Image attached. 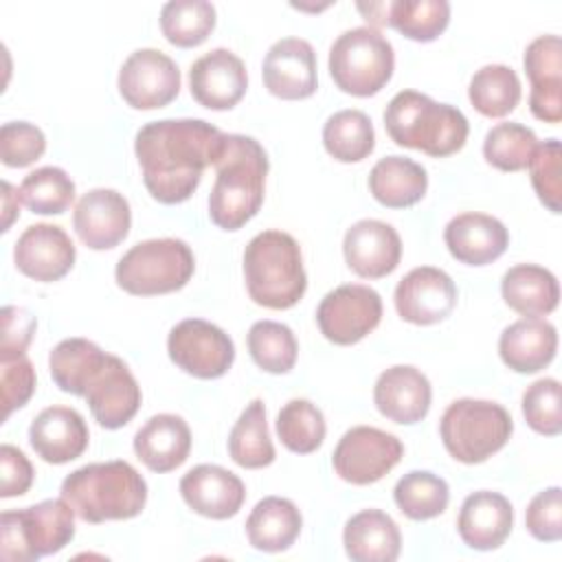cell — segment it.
I'll list each match as a JSON object with an SVG mask.
<instances>
[{
  "label": "cell",
  "mask_w": 562,
  "mask_h": 562,
  "mask_svg": "<svg viewBox=\"0 0 562 562\" xmlns=\"http://www.w3.org/2000/svg\"><path fill=\"white\" fill-rule=\"evenodd\" d=\"M525 525L540 542H558L562 538V490L558 485L538 492L529 501Z\"/></svg>",
  "instance_id": "obj_47"
},
{
  "label": "cell",
  "mask_w": 562,
  "mask_h": 562,
  "mask_svg": "<svg viewBox=\"0 0 562 562\" xmlns=\"http://www.w3.org/2000/svg\"><path fill=\"white\" fill-rule=\"evenodd\" d=\"M538 147V138L533 130L520 123H498L494 125L483 140L485 160L501 171H520L527 169L533 151Z\"/></svg>",
  "instance_id": "obj_43"
},
{
  "label": "cell",
  "mask_w": 562,
  "mask_h": 562,
  "mask_svg": "<svg viewBox=\"0 0 562 562\" xmlns=\"http://www.w3.org/2000/svg\"><path fill=\"white\" fill-rule=\"evenodd\" d=\"M303 527L299 507L290 498L266 496L246 518V536L252 549L279 553L294 544Z\"/></svg>",
  "instance_id": "obj_31"
},
{
  "label": "cell",
  "mask_w": 562,
  "mask_h": 562,
  "mask_svg": "<svg viewBox=\"0 0 562 562\" xmlns=\"http://www.w3.org/2000/svg\"><path fill=\"white\" fill-rule=\"evenodd\" d=\"M0 386H2V419L15 408H22L35 391V369L26 353L0 360Z\"/></svg>",
  "instance_id": "obj_48"
},
{
  "label": "cell",
  "mask_w": 562,
  "mask_h": 562,
  "mask_svg": "<svg viewBox=\"0 0 562 562\" xmlns=\"http://www.w3.org/2000/svg\"><path fill=\"white\" fill-rule=\"evenodd\" d=\"M443 241L450 255L468 266L496 261L509 244L505 224L485 213H461L446 224Z\"/></svg>",
  "instance_id": "obj_26"
},
{
  "label": "cell",
  "mask_w": 562,
  "mask_h": 562,
  "mask_svg": "<svg viewBox=\"0 0 562 562\" xmlns=\"http://www.w3.org/2000/svg\"><path fill=\"white\" fill-rule=\"evenodd\" d=\"M450 22V4L446 0H391L382 7V26L397 29L413 42L437 40Z\"/></svg>",
  "instance_id": "obj_35"
},
{
  "label": "cell",
  "mask_w": 562,
  "mask_h": 562,
  "mask_svg": "<svg viewBox=\"0 0 562 562\" xmlns=\"http://www.w3.org/2000/svg\"><path fill=\"white\" fill-rule=\"evenodd\" d=\"M211 167H215L217 176L209 195V217L224 231H237L263 204L266 149L252 136L222 132Z\"/></svg>",
  "instance_id": "obj_2"
},
{
  "label": "cell",
  "mask_w": 562,
  "mask_h": 562,
  "mask_svg": "<svg viewBox=\"0 0 562 562\" xmlns=\"http://www.w3.org/2000/svg\"><path fill=\"white\" fill-rule=\"evenodd\" d=\"M426 169L406 156L380 158L369 173V191L386 209L413 206L426 195Z\"/></svg>",
  "instance_id": "obj_32"
},
{
  "label": "cell",
  "mask_w": 562,
  "mask_h": 562,
  "mask_svg": "<svg viewBox=\"0 0 562 562\" xmlns=\"http://www.w3.org/2000/svg\"><path fill=\"white\" fill-rule=\"evenodd\" d=\"M250 358L266 373H288L299 356L292 329L277 321H257L246 336Z\"/></svg>",
  "instance_id": "obj_40"
},
{
  "label": "cell",
  "mask_w": 562,
  "mask_h": 562,
  "mask_svg": "<svg viewBox=\"0 0 562 562\" xmlns=\"http://www.w3.org/2000/svg\"><path fill=\"white\" fill-rule=\"evenodd\" d=\"M46 151L44 132L26 121H11L0 127V158L7 167H29Z\"/></svg>",
  "instance_id": "obj_46"
},
{
  "label": "cell",
  "mask_w": 562,
  "mask_h": 562,
  "mask_svg": "<svg viewBox=\"0 0 562 562\" xmlns=\"http://www.w3.org/2000/svg\"><path fill=\"white\" fill-rule=\"evenodd\" d=\"M263 86L270 94L299 101L307 99L316 92V53L307 40L301 37H283L274 42L261 66Z\"/></svg>",
  "instance_id": "obj_17"
},
{
  "label": "cell",
  "mask_w": 562,
  "mask_h": 562,
  "mask_svg": "<svg viewBox=\"0 0 562 562\" xmlns=\"http://www.w3.org/2000/svg\"><path fill=\"white\" fill-rule=\"evenodd\" d=\"M382 318L380 294L360 283L338 285L327 292L316 310L321 334L334 345H356L371 334Z\"/></svg>",
  "instance_id": "obj_12"
},
{
  "label": "cell",
  "mask_w": 562,
  "mask_h": 562,
  "mask_svg": "<svg viewBox=\"0 0 562 562\" xmlns=\"http://www.w3.org/2000/svg\"><path fill=\"white\" fill-rule=\"evenodd\" d=\"M342 255L358 277L382 279L397 268L402 239L397 231L382 220H358L345 233Z\"/></svg>",
  "instance_id": "obj_20"
},
{
  "label": "cell",
  "mask_w": 562,
  "mask_h": 562,
  "mask_svg": "<svg viewBox=\"0 0 562 562\" xmlns=\"http://www.w3.org/2000/svg\"><path fill=\"white\" fill-rule=\"evenodd\" d=\"M514 527L512 503L490 490H479L465 496L457 516L461 540L476 551L498 549Z\"/></svg>",
  "instance_id": "obj_25"
},
{
  "label": "cell",
  "mask_w": 562,
  "mask_h": 562,
  "mask_svg": "<svg viewBox=\"0 0 562 562\" xmlns=\"http://www.w3.org/2000/svg\"><path fill=\"white\" fill-rule=\"evenodd\" d=\"M75 509L66 498L2 512L0 555L7 562H33L61 551L75 538Z\"/></svg>",
  "instance_id": "obj_6"
},
{
  "label": "cell",
  "mask_w": 562,
  "mask_h": 562,
  "mask_svg": "<svg viewBox=\"0 0 562 562\" xmlns=\"http://www.w3.org/2000/svg\"><path fill=\"white\" fill-rule=\"evenodd\" d=\"M108 351L86 338H66L48 356L53 382L64 391L83 397L90 378L105 362Z\"/></svg>",
  "instance_id": "obj_33"
},
{
  "label": "cell",
  "mask_w": 562,
  "mask_h": 562,
  "mask_svg": "<svg viewBox=\"0 0 562 562\" xmlns=\"http://www.w3.org/2000/svg\"><path fill=\"white\" fill-rule=\"evenodd\" d=\"M558 351V331L544 318H520L507 325L498 338L505 367L516 373H538L551 364Z\"/></svg>",
  "instance_id": "obj_28"
},
{
  "label": "cell",
  "mask_w": 562,
  "mask_h": 562,
  "mask_svg": "<svg viewBox=\"0 0 562 562\" xmlns=\"http://www.w3.org/2000/svg\"><path fill=\"white\" fill-rule=\"evenodd\" d=\"M20 200L40 215H59L75 200V182L61 167H40L20 184Z\"/></svg>",
  "instance_id": "obj_42"
},
{
  "label": "cell",
  "mask_w": 562,
  "mask_h": 562,
  "mask_svg": "<svg viewBox=\"0 0 562 562\" xmlns=\"http://www.w3.org/2000/svg\"><path fill=\"white\" fill-rule=\"evenodd\" d=\"M191 97L209 110L235 108L248 88L244 61L228 48H213L189 68Z\"/></svg>",
  "instance_id": "obj_18"
},
{
  "label": "cell",
  "mask_w": 562,
  "mask_h": 562,
  "mask_svg": "<svg viewBox=\"0 0 562 562\" xmlns=\"http://www.w3.org/2000/svg\"><path fill=\"white\" fill-rule=\"evenodd\" d=\"M83 400L94 422L108 430L123 428L140 408V386L127 364L108 353L101 369L90 378Z\"/></svg>",
  "instance_id": "obj_15"
},
{
  "label": "cell",
  "mask_w": 562,
  "mask_h": 562,
  "mask_svg": "<svg viewBox=\"0 0 562 562\" xmlns=\"http://www.w3.org/2000/svg\"><path fill=\"white\" fill-rule=\"evenodd\" d=\"M180 496L195 514L213 520H226L241 509L246 487L231 470L213 463H200L180 479Z\"/></svg>",
  "instance_id": "obj_21"
},
{
  "label": "cell",
  "mask_w": 562,
  "mask_h": 562,
  "mask_svg": "<svg viewBox=\"0 0 562 562\" xmlns=\"http://www.w3.org/2000/svg\"><path fill=\"white\" fill-rule=\"evenodd\" d=\"M228 454L246 470H259L274 461V446L268 432L266 406L261 400H252L241 411L228 435Z\"/></svg>",
  "instance_id": "obj_34"
},
{
  "label": "cell",
  "mask_w": 562,
  "mask_h": 562,
  "mask_svg": "<svg viewBox=\"0 0 562 562\" xmlns=\"http://www.w3.org/2000/svg\"><path fill=\"white\" fill-rule=\"evenodd\" d=\"M325 432V417L310 400H290L277 415V435L290 452L310 454L318 450Z\"/></svg>",
  "instance_id": "obj_41"
},
{
  "label": "cell",
  "mask_w": 562,
  "mask_h": 562,
  "mask_svg": "<svg viewBox=\"0 0 562 562\" xmlns=\"http://www.w3.org/2000/svg\"><path fill=\"white\" fill-rule=\"evenodd\" d=\"M222 132L202 119H162L143 125L134 151L143 182L160 204L189 200L211 167Z\"/></svg>",
  "instance_id": "obj_1"
},
{
  "label": "cell",
  "mask_w": 562,
  "mask_h": 562,
  "mask_svg": "<svg viewBox=\"0 0 562 562\" xmlns=\"http://www.w3.org/2000/svg\"><path fill=\"white\" fill-rule=\"evenodd\" d=\"M2 338H0V360L22 356L35 334L37 321L26 310L7 305L2 307Z\"/></svg>",
  "instance_id": "obj_49"
},
{
  "label": "cell",
  "mask_w": 562,
  "mask_h": 562,
  "mask_svg": "<svg viewBox=\"0 0 562 562\" xmlns=\"http://www.w3.org/2000/svg\"><path fill=\"white\" fill-rule=\"evenodd\" d=\"M134 452L151 472L180 468L191 452V430L180 415L160 413L149 417L134 435Z\"/></svg>",
  "instance_id": "obj_27"
},
{
  "label": "cell",
  "mask_w": 562,
  "mask_h": 562,
  "mask_svg": "<svg viewBox=\"0 0 562 562\" xmlns=\"http://www.w3.org/2000/svg\"><path fill=\"white\" fill-rule=\"evenodd\" d=\"M59 492L75 514L92 525L134 518L147 503L145 479L123 459L88 463L72 470L61 481Z\"/></svg>",
  "instance_id": "obj_3"
},
{
  "label": "cell",
  "mask_w": 562,
  "mask_h": 562,
  "mask_svg": "<svg viewBox=\"0 0 562 562\" xmlns=\"http://www.w3.org/2000/svg\"><path fill=\"white\" fill-rule=\"evenodd\" d=\"M323 145L338 162H360L375 147L373 123L362 110L334 112L323 125Z\"/></svg>",
  "instance_id": "obj_37"
},
{
  "label": "cell",
  "mask_w": 562,
  "mask_h": 562,
  "mask_svg": "<svg viewBox=\"0 0 562 562\" xmlns=\"http://www.w3.org/2000/svg\"><path fill=\"white\" fill-rule=\"evenodd\" d=\"M167 351L178 369L200 380L222 378L235 360L231 336L202 318H184L173 325L167 336Z\"/></svg>",
  "instance_id": "obj_10"
},
{
  "label": "cell",
  "mask_w": 562,
  "mask_h": 562,
  "mask_svg": "<svg viewBox=\"0 0 562 562\" xmlns=\"http://www.w3.org/2000/svg\"><path fill=\"white\" fill-rule=\"evenodd\" d=\"M432 389L428 378L411 367L395 364L382 371L373 386L375 408L395 424H417L430 411Z\"/></svg>",
  "instance_id": "obj_23"
},
{
  "label": "cell",
  "mask_w": 562,
  "mask_h": 562,
  "mask_svg": "<svg viewBox=\"0 0 562 562\" xmlns=\"http://www.w3.org/2000/svg\"><path fill=\"white\" fill-rule=\"evenodd\" d=\"M132 226L130 202L114 189H90L83 193L72 213L77 237L92 250H110L119 246Z\"/></svg>",
  "instance_id": "obj_16"
},
{
  "label": "cell",
  "mask_w": 562,
  "mask_h": 562,
  "mask_svg": "<svg viewBox=\"0 0 562 562\" xmlns=\"http://www.w3.org/2000/svg\"><path fill=\"white\" fill-rule=\"evenodd\" d=\"M395 310L413 325H435L457 305V285L448 272L432 266L413 268L395 285Z\"/></svg>",
  "instance_id": "obj_14"
},
{
  "label": "cell",
  "mask_w": 562,
  "mask_h": 562,
  "mask_svg": "<svg viewBox=\"0 0 562 562\" xmlns=\"http://www.w3.org/2000/svg\"><path fill=\"white\" fill-rule=\"evenodd\" d=\"M119 92L134 110L165 108L180 92V70L162 50L138 48L119 70Z\"/></svg>",
  "instance_id": "obj_13"
},
{
  "label": "cell",
  "mask_w": 562,
  "mask_h": 562,
  "mask_svg": "<svg viewBox=\"0 0 562 562\" xmlns=\"http://www.w3.org/2000/svg\"><path fill=\"white\" fill-rule=\"evenodd\" d=\"M88 439L86 419L68 406H48L29 426L31 448L42 461L53 465L81 457L88 448Z\"/></svg>",
  "instance_id": "obj_24"
},
{
  "label": "cell",
  "mask_w": 562,
  "mask_h": 562,
  "mask_svg": "<svg viewBox=\"0 0 562 562\" xmlns=\"http://www.w3.org/2000/svg\"><path fill=\"white\" fill-rule=\"evenodd\" d=\"M404 457L402 441L373 426L349 428L331 454L336 474L351 485H371L386 476Z\"/></svg>",
  "instance_id": "obj_11"
},
{
  "label": "cell",
  "mask_w": 562,
  "mask_h": 562,
  "mask_svg": "<svg viewBox=\"0 0 562 562\" xmlns=\"http://www.w3.org/2000/svg\"><path fill=\"white\" fill-rule=\"evenodd\" d=\"M512 432L509 413L490 400H454L439 422L443 448L452 459L468 465L487 461L509 441Z\"/></svg>",
  "instance_id": "obj_7"
},
{
  "label": "cell",
  "mask_w": 562,
  "mask_h": 562,
  "mask_svg": "<svg viewBox=\"0 0 562 562\" xmlns=\"http://www.w3.org/2000/svg\"><path fill=\"white\" fill-rule=\"evenodd\" d=\"M327 64L334 83L342 92L373 97L391 81L395 53L378 29L356 26L336 37Z\"/></svg>",
  "instance_id": "obj_9"
},
{
  "label": "cell",
  "mask_w": 562,
  "mask_h": 562,
  "mask_svg": "<svg viewBox=\"0 0 562 562\" xmlns=\"http://www.w3.org/2000/svg\"><path fill=\"white\" fill-rule=\"evenodd\" d=\"M393 501L406 518L430 520L446 512L450 487L441 476L428 470H411L395 483Z\"/></svg>",
  "instance_id": "obj_38"
},
{
  "label": "cell",
  "mask_w": 562,
  "mask_h": 562,
  "mask_svg": "<svg viewBox=\"0 0 562 562\" xmlns=\"http://www.w3.org/2000/svg\"><path fill=\"white\" fill-rule=\"evenodd\" d=\"M75 244L57 224H33L15 241L13 261L18 270L35 281H57L75 266Z\"/></svg>",
  "instance_id": "obj_19"
},
{
  "label": "cell",
  "mask_w": 562,
  "mask_h": 562,
  "mask_svg": "<svg viewBox=\"0 0 562 562\" xmlns=\"http://www.w3.org/2000/svg\"><path fill=\"white\" fill-rule=\"evenodd\" d=\"M529 176L538 200L551 211H562V145L558 138L538 143L529 165Z\"/></svg>",
  "instance_id": "obj_44"
},
{
  "label": "cell",
  "mask_w": 562,
  "mask_h": 562,
  "mask_svg": "<svg viewBox=\"0 0 562 562\" xmlns=\"http://www.w3.org/2000/svg\"><path fill=\"white\" fill-rule=\"evenodd\" d=\"M0 470H2V485H0V496L11 498V496H22L29 492L33 485V465L26 459V454L11 446L4 443L0 448Z\"/></svg>",
  "instance_id": "obj_50"
},
{
  "label": "cell",
  "mask_w": 562,
  "mask_h": 562,
  "mask_svg": "<svg viewBox=\"0 0 562 562\" xmlns=\"http://www.w3.org/2000/svg\"><path fill=\"white\" fill-rule=\"evenodd\" d=\"M2 213H4L2 231L7 233L11 228V222L20 215V193H15L7 180L2 182Z\"/></svg>",
  "instance_id": "obj_51"
},
{
  "label": "cell",
  "mask_w": 562,
  "mask_h": 562,
  "mask_svg": "<svg viewBox=\"0 0 562 562\" xmlns=\"http://www.w3.org/2000/svg\"><path fill=\"white\" fill-rule=\"evenodd\" d=\"M522 415L531 430L555 437L562 430L560 411V382L555 378H542L529 384L522 393Z\"/></svg>",
  "instance_id": "obj_45"
},
{
  "label": "cell",
  "mask_w": 562,
  "mask_h": 562,
  "mask_svg": "<svg viewBox=\"0 0 562 562\" xmlns=\"http://www.w3.org/2000/svg\"><path fill=\"white\" fill-rule=\"evenodd\" d=\"M503 301L525 318L551 314L560 301V285L551 270L536 263H516L501 279Z\"/></svg>",
  "instance_id": "obj_30"
},
{
  "label": "cell",
  "mask_w": 562,
  "mask_h": 562,
  "mask_svg": "<svg viewBox=\"0 0 562 562\" xmlns=\"http://www.w3.org/2000/svg\"><path fill=\"white\" fill-rule=\"evenodd\" d=\"M215 29V7L206 0H171L160 9V31L178 48L200 46Z\"/></svg>",
  "instance_id": "obj_39"
},
{
  "label": "cell",
  "mask_w": 562,
  "mask_h": 562,
  "mask_svg": "<svg viewBox=\"0 0 562 562\" xmlns=\"http://www.w3.org/2000/svg\"><path fill=\"white\" fill-rule=\"evenodd\" d=\"M193 270L195 257L191 248L182 239L160 237L132 246L119 259L114 277L127 294L156 296L184 288Z\"/></svg>",
  "instance_id": "obj_8"
},
{
  "label": "cell",
  "mask_w": 562,
  "mask_h": 562,
  "mask_svg": "<svg viewBox=\"0 0 562 562\" xmlns=\"http://www.w3.org/2000/svg\"><path fill=\"white\" fill-rule=\"evenodd\" d=\"M531 83V114L544 123L562 121V42L558 35H540L522 57Z\"/></svg>",
  "instance_id": "obj_22"
},
{
  "label": "cell",
  "mask_w": 562,
  "mask_h": 562,
  "mask_svg": "<svg viewBox=\"0 0 562 562\" xmlns=\"http://www.w3.org/2000/svg\"><path fill=\"white\" fill-rule=\"evenodd\" d=\"M384 127L395 145L419 149L432 158L459 151L470 132L468 119L459 108L432 101L417 90H402L389 101Z\"/></svg>",
  "instance_id": "obj_4"
},
{
  "label": "cell",
  "mask_w": 562,
  "mask_h": 562,
  "mask_svg": "<svg viewBox=\"0 0 562 562\" xmlns=\"http://www.w3.org/2000/svg\"><path fill=\"white\" fill-rule=\"evenodd\" d=\"M342 544L353 562H393L402 549V533L386 512L362 509L345 522Z\"/></svg>",
  "instance_id": "obj_29"
},
{
  "label": "cell",
  "mask_w": 562,
  "mask_h": 562,
  "mask_svg": "<svg viewBox=\"0 0 562 562\" xmlns=\"http://www.w3.org/2000/svg\"><path fill=\"white\" fill-rule=\"evenodd\" d=\"M520 94V79L516 70L505 64H487L479 68L468 86L472 108L490 119L509 114L518 105Z\"/></svg>",
  "instance_id": "obj_36"
},
{
  "label": "cell",
  "mask_w": 562,
  "mask_h": 562,
  "mask_svg": "<svg viewBox=\"0 0 562 562\" xmlns=\"http://www.w3.org/2000/svg\"><path fill=\"white\" fill-rule=\"evenodd\" d=\"M248 296L268 310L294 307L307 288L303 255L296 239L283 231L257 233L244 250Z\"/></svg>",
  "instance_id": "obj_5"
}]
</instances>
